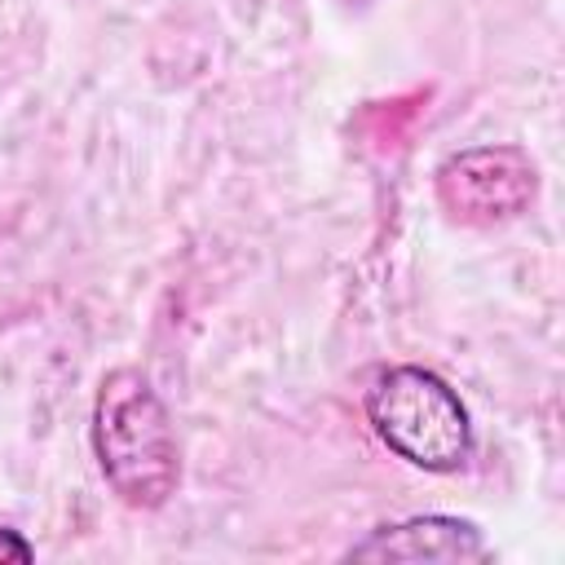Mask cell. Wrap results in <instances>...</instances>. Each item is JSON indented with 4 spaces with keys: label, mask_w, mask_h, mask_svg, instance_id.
I'll return each instance as SVG.
<instances>
[{
    "label": "cell",
    "mask_w": 565,
    "mask_h": 565,
    "mask_svg": "<svg viewBox=\"0 0 565 565\" xmlns=\"http://www.w3.org/2000/svg\"><path fill=\"white\" fill-rule=\"evenodd\" d=\"M93 450L106 486L128 508H163L181 481V450L172 433V415L154 384L119 366L102 380L93 402Z\"/></svg>",
    "instance_id": "cell-1"
},
{
    "label": "cell",
    "mask_w": 565,
    "mask_h": 565,
    "mask_svg": "<svg viewBox=\"0 0 565 565\" xmlns=\"http://www.w3.org/2000/svg\"><path fill=\"white\" fill-rule=\"evenodd\" d=\"M375 437L424 472H455L472 459V419L459 393L424 366H388L366 388Z\"/></svg>",
    "instance_id": "cell-2"
},
{
    "label": "cell",
    "mask_w": 565,
    "mask_h": 565,
    "mask_svg": "<svg viewBox=\"0 0 565 565\" xmlns=\"http://www.w3.org/2000/svg\"><path fill=\"white\" fill-rule=\"evenodd\" d=\"M539 194V168L516 146H477L437 168V199L463 225L516 221Z\"/></svg>",
    "instance_id": "cell-3"
},
{
    "label": "cell",
    "mask_w": 565,
    "mask_h": 565,
    "mask_svg": "<svg viewBox=\"0 0 565 565\" xmlns=\"http://www.w3.org/2000/svg\"><path fill=\"white\" fill-rule=\"evenodd\" d=\"M490 547L481 530L463 516H411L371 530V539L349 547V561H486Z\"/></svg>",
    "instance_id": "cell-4"
},
{
    "label": "cell",
    "mask_w": 565,
    "mask_h": 565,
    "mask_svg": "<svg viewBox=\"0 0 565 565\" xmlns=\"http://www.w3.org/2000/svg\"><path fill=\"white\" fill-rule=\"evenodd\" d=\"M31 556H35V547L18 530H4L0 525V561H31Z\"/></svg>",
    "instance_id": "cell-5"
}]
</instances>
